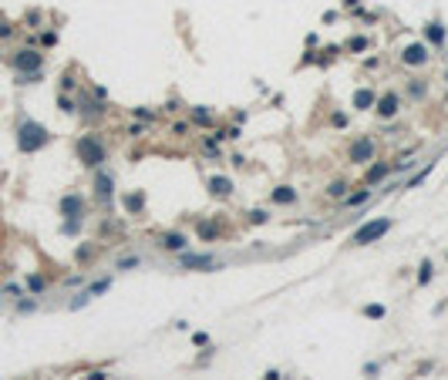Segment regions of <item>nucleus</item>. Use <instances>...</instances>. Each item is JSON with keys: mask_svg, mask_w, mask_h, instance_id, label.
<instances>
[{"mask_svg": "<svg viewBox=\"0 0 448 380\" xmlns=\"http://www.w3.org/2000/svg\"><path fill=\"white\" fill-rule=\"evenodd\" d=\"M435 165H438V162H428L421 172H415V175H411V178L405 182V188H421V185H424V178H428V175L435 172Z\"/></svg>", "mask_w": 448, "mask_h": 380, "instance_id": "nucleus-20", "label": "nucleus"}, {"mask_svg": "<svg viewBox=\"0 0 448 380\" xmlns=\"http://www.w3.org/2000/svg\"><path fill=\"white\" fill-rule=\"evenodd\" d=\"M270 199L277 205H294L297 202V188H290V185H277L273 192H270Z\"/></svg>", "mask_w": 448, "mask_h": 380, "instance_id": "nucleus-18", "label": "nucleus"}, {"mask_svg": "<svg viewBox=\"0 0 448 380\" xmlns=\"http://www.w3.org/2000/svg\"><path fill=\"white\" fill-rule=\"evenodd\" d=\"M122 205H125L128 216H142V212H145V192H125Z\"/></svg>", "mask_w": 448, "mask_h": 380, "instance_id": "nucleus-16", "label": "nucleus"}, {"mask_svg": "<svg viewBox=\"0 0 448 380\" xmlns=\"http://www.w3.org/2000/svg\"><path fill=\"white\" fill-rule=\"evenodd\" d=\"M131 114H135L139 122H155V118H159V111H152V108H131Z\"/></svg>", "mask_w": 448, "mask_h": 380, "instance_id": "nucleus-27", "label": "nucleus"}, {"mask_svg": "<svg viewBox=\"0 0 448 380\" xmlns=\"http://www.w3.org/2000/svg\"><path fill=\"white\" fill-rule=\"evenodd\" d=\"M81 283H84L81 276H68V279H64V286H81Z\"/></svg>", "mask_w": 448, "mask_h": 380, "instance_id": "nucleus-46", "label": "nucleus"}, {"mask_svg": "<svg viewBox=\"0 0 448 380\" xmlns=\"http://www.w3.org/2000/svg\"><path fill=\"white\" fill-rule=\"evenodd\" d=\"M374 155H377L374 138H371V135H361V138H354V141H350L347 162L350 165H371V162H374Z\"/></svg>", "mask_w": 448, "mask_h": 380, "instance_id": "nucleus-4", "label": "nucleus"}, {"mask_svg": "<svg viewBox=\"0 0 448 380\" xmlns=\"http://www.w3.org/2000/svg\"><path fill=\"white\" fill-rule=\"evenodd\" d=\"M61 216L71 219V222H84V195H78V192L64 195L61 199Z\"/></svg>", "mask_w": 448, "mask_h": 380, "instance_id": "nucleus-10", "label": "nucleus"}, {"mask_svg": "<svg viewBox=\"0 0 448 380\" xmlns=\"http://www.w3.org/2000/svg\"><path fill=\"white\" fill-rule=\"evenodd\" d=\"M41 41L48 44V48H54V44H57V34H54V31H48V34H41Z\"/></svg>", "mask_w": 448, "mask_h": 380, "instance_id": "nucleus-40", "label": "nucleus"}, {"mask_svg": "<svg viewBox=\"0 0 448 380\" xmlns=\"http://www.w3.org/2000/svg\"><path fill=\"white\" fill-rule=\"evenodd\" d=\"M159 246H162L165 252H175V256H179V252L189 249V239H186L182 232H165L162 239H159Z\"/></svg>", "mask_w": 448, "mask_h": 380, "instance_id": "nucleus-14", "label": "nucleus"}, {"mask_svg": "<svg viewBox=\"0 0 448 380\" xmlns=\"http://www.w3.org/2000/svg\"><path fill=\"white\" fill-rule=\"evenodd\" d=\"M347 51H354V54L367 51V37H350V41H347Z\"/></svg>", "mask_w": 448, "mask_h": 380, "instance_id": "nucleus-31", "label": "nucleus"}, {"mask_svg": "<svg viewBox=\"0 0 448 380\" xmlns=\"http://www.w3.org/2000/svg\"><path fill=\"white\" fill-rule=\"evenodd\" d=\"M61 88H64V91H74V74H64V81H61Z\"/></svg>", "mask_w": 448, "mask_h": 380, "instance_id": "nucleus-43", "label": "nucleus"}, {"mask_svg": "<svg viewBox=\"0 0 448 380\" xmlns=\"http://www.w3.org/2000/svg\"><path fill=\"white\" fill-rule=\"evenodd\" d=\"M377 370H381L377 364H364V377H371V380H374V377H377Z\"/></svg>", "mask_w": 448, "mask_h": 380, "instance_id": "nucleus-41", "label": "nucleus"}, {"mask_svg": "<svg viewBox=\"0 0 448 380\" xmlns=\"http://www.w3.org/2000/svg\"><path fill=\"white\" fill-rule=\"evenodd\" d=\"M330 125H334V128H347V114L334 111V114H330Z\"/></svg>", "mask_w": 448, "mask_h": 380, "instance_id": "nucleus-34", "label": "nucleus"}, {"mask_svg": "<svg viewBox=\"0 0 448 380\" xmlns=\"http://www.w3.org/2000/svg\"><path fill=\"white\" fill-rule=\"evenodd\" d=\"M347 182H344V178H337V182H330V185H327V195H330V199H344V195H347Z\"/></svg>", "mask_w": 448, "mask_h": 380, "instance_id": "nucleus-23", "label": "nucleus"}, {"mask_svg": "<svg viewBox=\"0 0 448 380\" xmlns=\"http://www.w3.org/2000/svg\"><path fill=\"white\" fill-rule=\"evenodd\" d=\"M88 380H108V373H105V370H91Z\"/></svg>", "mask_w": 448, "mask_h": 380, "instance_id": "nucleus-45", "label": "nucleus"}, {"mask_svg": "<svg viewBox=\"0 0 448 380\" xmlns=\"http://www.w3.org/2000/svg\"><path fill=\"white\" fill-rule=\"evenodd\" d=\"M27 286H31V293H44L48 290V279L44 276H27Z\"/></svg>", "mask_w": 448, "mask_h": 380, "instance_id": "nucleus-28", "label": "nucleus"}, {"mask_svg": "<svg viewBox=\"0 0 448 380\" xmlns=\"http://www.w3.org/2000/svg\"><path fill=\"white\" fill-rule=\"evenodd\" d=\"M344 7H350V10H357V7H361V0H344Z\"/></svg>", "mask_w": 448, "mask_h": 380, "instance_id": "nucleus-49", "label": "nucleus"}, {"mask_svg": "<svg viewBox=\"0 0 448 380\" xmlns=\"http://www.w3.org/2000/svg\"><path fill=\"white\" fill-rule=\"evenodd\" d=\"M10 64H14L17 74H41L44 71V54L34 51V48H24V51H17V54L10 57Z\"/></svg>", "mask_w": 448, "mask_h": 380, "instance_id": "nucleus-5", "label": "nucleus"}, {"mask_svg": "<svg viewBox=\"0 0 448 380\" xmlns=\"http://www.w3.org/2000/svg\"><path fill=\"white\" fill-rule=\"evenodd\" d=\"M57 108H61L64 114H74V111H78V105H74V98H68V94H57Z\"/></svg>", "mask_w": 448, "mask_h": 380, "instance_id": "nucleus-26", "label": "nucleus"}, {"mask_svg": "<svg viewBox=\"0 0 448 380\" xmlns=\"http://www.w3.org/2000/svg\"><path fill=\"white\" fill-rule=\"evenodd\" d=\"M10 34H14V27H10V24H4V20H0V37H10Z\"/></svg>", "mask_w": 448, "mask_h": 380, "instance_id": "nucleus-47", "label": "nucleus"}, {"mask_svg": "<svg viewBox=\"0 0 448 380\" xmlns=\"http://www.w3.org/2000/svg\"><path fill=\"white\" fill-rule=\"evenodd\" d=\"M131 266H139V256H122L118 259V269H131Z\"/></svg>", "mask_w": 448, "mask_h": 380, "instance_id": "nucleus-35", "label": "nucleus"}, {"mask_svg": "<svg viewBox=\"0 0 448 380\" xmlns=\"http://www.w3.org/2000/svg\"><path fill=\"white\" fill-rule=\"evenodd\" d=\"M212 122H216V114H212L209 108H203V105H196V108H192V125L206 128V125H212Z\"/></svg>", "mask_w": 448, "mask_h": 380, "instance_id": "nucleus-21", "label": "nucleus"}, {"mask_svg": "<svg viewBox=\"0 0 448 380\" xmlns=\"http://www.w3.org/2000/svg\"><path fill=\"white\" fill-rule=\"evenodd\" d=\"M88 299H91V296H88V293H78V299H74V303H71V310H81V306H84V303H88Z\"/></svg>", "mask_w": 448, "mask_h": 380, "instance_id": "nucleus-39", "label": "nucleus"}, {"mask_svg": "<svg viewBox=\"0 0 448 380\" xmlns=\"http://www.w3.org/2000/svg\"><path fill=\"white\" fill-rule=\"evenodd\" d=\"M108 286H111V276H105V279H98V283H91L84 293H88V296H101V293H105Z\"/></svg>", "mask_w": 448, "mask_h": 380, "instance_id": "nucleus-25", "label": "nucleus"}, {"mask_svg": "<svg viewBox=\"0 0 448 380\" xmlns=\"http://www.w3.org/2000/svg\"><path fill=\"white\" fill-rule=\"evenodd\" d=\"M203 152L209 155V158H216V155H219V141H216V138H203Z\"/></svg>", "mask_w": 448, "mask_h": 380, "instance_id": "nucleus-30", "label": "nucleus"}, {"mask_svg": "<svg viewBox=\"0 0 448 380\" xmlns=\"http://www.w3.org/2000/svg\"><path fill=\"white\" fill-rule=\"evenodd\" d=\"M196 235L203 239V243H216L222 235V222H216V219H206V222H199L196 226Z\"/></svg>", "mask_w": 448, "mask_h": 380, "instance_id": "nucleus-15", "label": "nucleus"}, {"mask_svg": "<svg viewBox=\"0 0 448 380\" xmlns=\"http://www.w3.org/2000/svg\"><path fill=\"white\" fill-rule=\"evenodd\" d=\"M388 175H391V165H388V162H371V169L364 172V185L374 188L377 182H384Z\"/></svg>", "mask_w": 448, "mask_h": 380, "instance_id": "nucleus-13", "label": "nucleus"}, {"mask_svg": "<svg viewBox=\"0 0 448 380\" xmlns=\"http://www.w3.org/2000/svg\"><path fill=\"white\" fill-rule=\"evenodd\" d=\"M216 256L212 252H179V269H216Z\"/></svg>", "mask_w": 448, "mask_h": 380, "instance_id": "nucleus-8", "label": "nucleus"}, {"mask_svg": "<svg viewBox=\"0 0 448 380\" xmlns=\"http://www.w3.org/2000/svg\"><path fill=\"white\" fill-rule=\"evenodd\" d=\"M48 141H51V131L44 128L41 122H34V118H20V125H17V148H20V152L34 155V152H41Z\"/></svg>", "mask_w": 448, "mask_h": 380, "instance_id": "nucleus-1", "label": "nucleus"}, {"mask_svg": "<svg viewBox=\"0 0 448 380\" xmlns=\"http://www.w3.org/2000/svg\"><path fill=\"white\" fill-rule=\"evenodd\" d=\"M280 377H283L280 370H266V373H263V380H280Z\"/></svg>", "mask_w": 448, "mask_h": 380, "instance_id": "nucleus-48", "label": "nucleus"}, {"mask_svg": "<svg viewBox=\"0 0 448 380\" xmlns=\"http://www.w3.org/2000/svg\"><path fill=\"white\" fill-rule=\"evenodd\" d=\"M250 222L253 226H263V222H270V212L266 209H250Z\"/></svg>", "mask_w": 448, "mask_h": 380, "instance_id": "nucleus-29", "label": "nucleus"}, {"mask_svg": "<svg viewBox=\"0 0 448 380\" xmlns=\"http://www.w3.org/2000/svg\"><path fill=\"white\" fill-rule=\"evenodd\" d=\"M364 313H367V316H371V320H384V313H388V310H384V306H381V303H371V306H367V310H364Z\"/></svg>", "mask_w": 448, "mask_h": 380, "instance_id": "nucleus-32", "label": "nucleus"}, {"mask_svg": "<svg viewBox=\"0 0 448 380\" xmlns=\"http://www.w3.org/2000/svg\"><path fill=\"white\" fill-rule=\"evenodd\" d=\"M95 199H98L101 209H108L115 199V175L101 165V169H95Z\"/></svg>", "mask_w": 448, "mask_h": 380, "instance_id": "nucleus-6", "label": "nucleus"}, {"mask_svg": "<svg viewBox=\"0 0 448 380\" xmlns=\"http://www.w3.org/2000/svg\"><path fill=\"white\" fill-rule=\"evenodd\" d=\"M374 111H377V118H381V122H391L394 114L401 111V94H394V91H384V94L377 98Z\"/></svg>", "mask_w": 448, "mask_h": 380, "instance_id": "nucleus-9", "label": "nucleus"}, {"mask_svg": "<svg viewBox=\"0 0 448 380\" xmlns=\"http://www.w3.org/2000/svg\"><path fill=\"white\" fill-rule=\"evenodd\" d=\"M432 276H435V269H432V263L424 259L421 266H418V286H428V283H432Z\"/></svg>", "mask_w": 448, "mask_h": 380, "instance_id": "nucleus-24", "label": "nucleus"}, {"mask_svg": "<svg viewBox=\"0 0 448 380\" xmlns=\"http://www.w3.org/2000/svg\"><path fill=\"white\" fill-rule=\"evenodd\" d=\"M445 84H448V71H445Z\"/></svg>", "mask_w": 448, "mask_h": 380, "instance_id": "nucleus-50", "label": "nucleus"}, {"mask_svg": "<svg viewBox=\"0 0 448 380\" xmlns=\"http://www.w3.org/2000/svg\"><path fill=\"white\" fill-rule=\"evenodd\" d=\"M424 37H428V44L432 48H445V24L441 20H432V24H424Z\"/></svg>", "mask_w": 448, "mask_h": 380, "instance_id": "nucleus-17", "label": "nucleus"}, {"mask_svg": "<svg viewBox=\"0 0 448 380\" xmlns=\"http://www.w3.org/2000/svg\"><path fill=\"white\" fill-rule=\"evenodd\" d=\"M189 128H192V125H189V122H175V125H172V135H189Z\"/></svg>", "mask_w": 448, "mask_h": 380, "instance_id": "nucleus-36", "label": "nucleus"}, {"mask_svg": "<svg viewBox=\"0 0 448 380\" xmlns=\"http://www.w3.org/2000/svg\"><path fill=\"white\" fill-rule=\"evenodd\" d=\"M394 219L381 216V219H371V222H364V226L354 232V246H367V243H377V239H384V235L391 232Z\"/></svg>", "mask_w": 448, "mask_h": 380, "instance_id": "nucleus-3", "label": "nucleus"}, {"mask_svg": "<svg viewBox=\"0 0 448 380\" xmlns=\"http://www.w3.org/2000/svg\"><path fill=\"white\" fill-rule=\"evenodd\" d=\"M350 105H354V111H371V108L377 105L374 88H357V91H354V98H350Z\"/></svg>", "mask_w": 448, "mask_h": 380, "instance_id": "nucleus-12", "label": "nucleus"}, {"mask_svg": "<svg viewBox=\"0 0 448 380\" xmlns=\"http://www.w3.org/2000/svg\"><path fill=\"white\" fill-rule=\"evenodd\" d=\"M206 188H209L212 199H229V195H233V178H226V175H209V178H206Z\"/></svg>", "mask_w": 448, "mask_h": 380, "instance_id": "nucleus-11", "label": "nucleus"}, {"mask_svg": "<svg viewBox=\"0 0 448 380\" xmlns=\"http://www.w3.org/2000/svg\"><path fill=\"white\" fill-rule=\"evenodd\" d=\"M34 306H37V303H34V299H20V313H31Z\"/></svg>", "mask_w": 448, "mask_h": 380, "instance_id": "nucleus-44", "label": "nucleus"}, {"mask_svg": "<svg viewBox=\"0 0 448 380\" xmlns=\"http://www.w3.org/2000/svg\"><path fill=\"white\" fill-rule=\"evenodd\" d=\"M424 94H428V84H424V81H418V78H415V81H408V98H411V101H421Z\"/></svg>", "mask_w": 448, "mask_h": 380, "instance_id": "nucleus-22", "label": "nucleus"}, {"mask_svg": "<svg viewBox=\"0 0 448 380\" xmlns=\"http://www.w3.org/2000/svg\"><path fill=\"white\" fill-rule=\"evenodd\" d=\"M371 195H374V192L364 185V188H357V192H347V195H344V205H347V209H357V205L371 202Z\"/></svg>", "mask_w": 448, "mask_h": 380, "instance_id": "nucleus-19", "label": "nucleus"}, {"mask_svg": "<svg viewBox=\"0 0 448 380\" xmlns=\"http://www.w3.org/2000/svg\"><path fill=\"white\" fill-rule=\"evenodd\" d=\"M192 343H196V347H209V333H192Z\"/></svg>", "mask_w": 448, "mask_h": 380, "instance_id": "nucleus-37", "label": "nucleus"}, {"mask_svg": "<svg viewBox=\"0 0 448 380\" xmlns=\"http://www.w3.org/2000/svg\"><path fill=\"white\" fill-rule=\"evenodd\" d=\"M61 232H64V235H78V232H81V222H71V219H64Z\"/></svg>", "mask_w": 448, "mask_h": 380, "instance_id": "nucleus-33", "label": "nucleus"}, {"mask_svg": "<svg viewBox=\"0 0 448 380\" xmlns=\"http://www.w3.org/2000/svg\"><path fill=\"white\" fill-rule=\"evenodd\" d=\"M74 155H78V162L88 165V169H101L105 158H108V148L98 135H81L74 141Z\"/></svg>", "mask_w": 448, "mask_h": 380, "instance_id": "nucleus-2", "label": "nucleus"}, {"mask_svg": "<svg viewBox=\"0 0 448 380\" xmlns=\"http://www.w3.org/2000/svg\"><path fill=\"white\" fill-rule=\"evenodd\" d=\"M428 57H432L428 44L415 41V44H408V48L401 51V64H405V67H424V64H428Z\"/></svg>", "mask_w": 448, "mask_h": 380, "instance_id": "nucleus-7", "label": "nucleus"}, {"mask_svg": "<svg viewBox=\"0 0 448 380\" xmlns=\"http://www.w3.org/2000/svg\"><path fill=\"white\" fill-rule=\"evenodd\" d=\"M128 135H131V138H142V135H145V122L131 125V128H128Z\"/></svg>", "mask_w": 448, "mask_h": 380, "instance_id": "nucleus-38", "label": "nucleus"}, {"mask_svg": "<svg viewBox=\"0 0 448 380\" xmlns=\"http://www.w3.org/2000/svg\"><path fill=\"white\" fill-rule=\"evenodd\" d=\"M91 94L98 98V101H105V98H108V91H105V88H101V84H95V88H91Z\"/></svg>", "mask_w": 448, "mask_h": 380, "instance_id": "nucleus-42", "label": "nucleus"}]
</instances>
